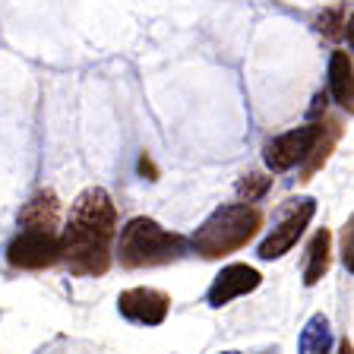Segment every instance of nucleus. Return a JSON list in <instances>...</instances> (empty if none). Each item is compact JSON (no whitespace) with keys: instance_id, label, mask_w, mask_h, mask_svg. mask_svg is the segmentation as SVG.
<instances>
[{"instance_id":"f8f14e48","label":"nucleus","mask_w":354,"mask_h":354,"mask_svg":"<svg viewBox=\"0 0 354 354\" xmlns=\"http://www.w3.org/2000/svg\"><path fill=\"white\" fill-rule=\"evenodd\" d=\"M339 136H342V124H339V120H323V130H319L317 146H313V152H310L307 158H304L301 180H310V177L323 168L326 158H329L332 149H335V142H339Z\"/></svg>"},{"instance_id":"9d476101","label":"nucleus","mask_w":354,"mask_h":354,"mask_svg":"<svg viewBox=\"0 0 354 354\" xmlns=\"http://www.w3.org/2000/svg\"><path fill=\"white\" fill-rule=\"evenodd\" d=\"M332 259V234L326 228H319L307 243V263H304V285L313 288L326 272H329Z\"/></svg>"},{"instance_id":"39448f33","label":"nucleus","mask_w":354,"mask_h":354,"mask_svg":"<svg viewBox=\"0 0 354 354\" xmlns=\"http://www.w3.org/2000/svg\"><path fill=\"white\" fill-rule=\"evenodd\" d=\"M319 130H323V120H313L307 127H297V130H288L275 140H269L263 149L266 168L272 174H281V171H291L295 165H304V158L317 146Z\"/></svg>"},{"instance_id":"f3484780","label":"nucleus","mask_w":354,"mask_h":354,"mask_svg":"<svg viewBox=\"0 0 354 354\" xmlns=\"http://www.w3.org/2000/svg\"><path fill=\"white\" fill-rule=\"evenodd\" d=\"M339 354H354V345H351V339H342V342H339Z\"/></svg>"},{"instance_id":"f257e3e1","label":"nucleus","mask_w":354,"mask_h":354,"mask_svg":"<svg viewBox=\"0 0 354 354\" xmlns=\"http://www.w3.org/2000/svg\"><path fill=\"white\" fill-rule=\"evenodd\" d=\"M118 234V209L108 190L88 187L70 206L60 237V259L73 275H104L111 266V241Z\"/></svg>"},{"instance_id":"7ed1b4c3","label":"nucleus","mask_w":354,"mask_h":354,"mask_svg":"<svg viewBox=\"0 0 354 354\" xmlns=\"http://www.w3.org/2000/svg\"><path fill=\"white\" fill-rule=\"evenodd\" d=\"M187 237L162 228L155 218L136 215L120 228L118 259L124 269H152V266L174 263L187 253Z\"/></svg>"},{"instance_id":"dca6fc26","label":"nucleus","mask_w":354,"mask_h":354,"mask_svg":"<svg viewBox=\"0 0 354 354\" xmlns=\"http://www.w3.org/2000/svg\"><path fill=\"white\" fill-rule=\"evenodd\" d=\"M351 228H354V221L348 218V225H345V231H342V263H345V269L351 272L354 269V247H351Z\"/></svg>"},{"instance_id":"20e7f679","label":"nucleus","mask_w":354,"mask_h":354,"mask_svg":"<svg viewBox=\"0 0 354 354\" xmlns=\"http://www.w3.org/2000/svg\"><path fill=\"white\" fill-rule=\"evenodd\" d=\"M317 215V199L313 196H297V199H288L285 206L275 212V221H272V231L266 234V241L259 243L257 257L259 259H279L285 257L291 247H295L297 241H301V234L307 231L310 218Z\"/></svg>"},{"instance_id":"ddd939ff","label":"nucleus","mask_w":354,"mask_h":354,"mask_svg":"<svg viewBox=\"0 0 354 354\" xmlns=\"http://www.w3.org/2000/svg\"><path fill=\"white\" fill-rule=\"evenodd\" d=\"M329 95L335 104L351 111V57L345 51H332L329 57Z\"/></svg>"},{"instance_id":"1a4fd4ad","label":"nucleus","mask_w":354,"mask_h":354,"mask_svg":"<svg viewBox=\"0 0 354 354\" xmlns=\"http://www.w3.org/2000/svg\"><path fill=\"white\" fill-rule=\"evenodd\" d=\"M57 225H60V199H57L54 190H38L19 212V228L22 231L57 234Z\"/></svg>"},{"instance_id":"2eb2a0df","label":"nucleus","mask_w":354,"mask_h":354,"mask_svg":"<svg viewBox=\"0 0 354 354\" xmlns=\"http://www.w3.org/2000/svg\"><path fill=\"white\" fill-rule=\"evenodd\" d=\"M234 190H237V196H241V203L253 206V203H259L266 193L272 190V177H269V174H259V171H250V174H243L241 180H237Z\"/></svg>"},{"instance_id":"9b49d317","label":"nucleus","mask_w":354,"mask_h":354,"mask_svg":"<svg viewBox=\"0 0 354 354\" xmlns=\"http://www.w3.org/2000/svg\"><path fill=\"white\" fill-rule=\"evenodd\" d=\"M329 351H332V323L323 313H313L301 329L297 354H329Z\"/></svg>"},{"instance_id":"a211bd4d","label":"nucleus","mask_w":354,"mask_h":354,"mask_svg":"<svg viewBox=\"0 0 354 354\" xmlns=\"http://www.w3.org/2000/svg\"><path fill=\"white\" fill-rule=\"evenodd\" d=\"M218 354H241V351H218Z\"/></svg>"},{"instance_id":"4468645a","label":"nucleus","mask_w":354,"mask_h":354,"mask_svg":"<svg viewBox=\"0 0 354 354\" xmlns=\"http://www.w3.org/2000/svg\"><path fill=\"white\" fill-rule=\"evenodd\" d=\"M317 29L329 38H345L351 41V13H345V7H335V10H323L317 16Z\"/></svg>"},{"instance_id":"6e6552de","label":"nucleus","mask_w":354,"mask_h":354,"mask_svg":"<svg viewBox=\"0 0 354 354\" xmlns=\"http://www.w3.org/2000/svg\"><path fill=\"white\" fill-rule=\"evenodd\" d=\"M259 285H263V275H259L253 266L231 263L212 279V285H209V291H206V301H209V307L218 310V307H225V304H231L234 297H243V295H250V291H257Z\"/></svg>"},{"instance_id":"0eeeda50","label":"nucleus","mask_w":354,"mask_h":354,"mask_svg":"<svg viewBox=\"0 0 354 354\" xmlns=\"http://www.w3.org/2000/svg\"><path fill=\"white\" fill-rule=\"evenodd\" d=\"M120 317L140 326H162L168 319L171 297L158 288H127L118 297Z\"/></svg>"},{"instance_id":"f03ea898","label":"nucleus","mask_w":354,"mask_h":354,"mask_svg":"<svg viewBox=\"0 0 354 354\" xmlns=\"http://www.w3.org/2000/svg\"><path fill=\"white\" fill-rule=\"evenodd\" d=\"M263 228V212L257 206L247 203H228L218 206L209 215L190 237V247L206 259H218L228 253L241 250L257 237V231Z\"/></svg>"},{"instance_id":"423d86ee","label":"nucleus","mask_w":354,"mask_h":354,"mask_svg":"<svg viewBox=\"0 0 354 354\" xmlns=\"http://www.w3.org/2000/svg\"><path fill=\"white\" fill-rule=\"evenodd\" d=\"M13 269H48L60 259V237L44 231H19L7 247Z\"/></svg>"}]
</instances>
